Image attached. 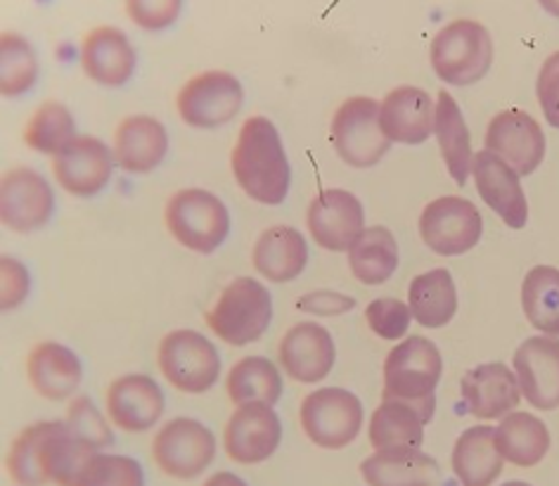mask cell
<instances>
[{
	"instance_id": "obj_8",
	"label": "cell",
	"mask_w": 559,
	"mask_h": 486,
	"mask_svg": "<svg viewBox=\"0 0 559 486\" xmlns=\"http://www.w3.org/2000/svg\"><path fill=\"white\" fill-rule=\"evenodd\" d=\"M157 358L164 378L186 394H204L218 382V349L194 330L169 332L159 344Z\"/></svg>"
},
{
	"instance_id": "obj_29",
	"label": "cell",
	"mask_w": 559,
	"mask_h": 486,
	"mask_svg": "<svg viewBox=\"0 0 559 486\" xmlns=\"http://www.w3.org/2000/svg\"><path fill=\"white\" fill-rule=\"evenodd\" d=\"M496 447L506 463L534 467L550 451V432L538 415L516 411L496 427Z\"/></svg>"
},
{
	"instance_id": "obj_5",
	"label": "cell",
	"mask_w": 559,
	"mask_h": 486,
	"mask_svg": "<svg viewBox=\"0 0 559 486\" xmlns=\"http://www.w3.org/2000/svg\"><path fill=\"white\" fill-rule=\"evenodd\" d=\"M164 218L174 238L198 254L216 252L230 230L226 204L202 188L178 190L166 204Z\"/></svg>"
},
{
	"instance_id": "obj_32",
	"label": "cell",
	"mask_w": 559,
	"mask_h": 486,
	"mask_svg": "<svg viewBox=\"0 0 559 486\" xmlns=\"http://www.w3.org/2000/svg\"><path fill=\"white\" fill-rule=\"evenodd\" d=\"M408 309L423 328H443L457 311V289L445 269L427 271L413 277L408 289Z\"/></svg>"
},
{
	"instance_id": "obj_43",
	"label": "cell",
	"mask_w": 559,
	"mask_h": 486,
	"mask_svg": "<svg viewBox=\"0 0 559 486\" xmlns=\"http://www.w3.org/2000/svg\"><path fill=\"white\" fill-rule=\"evenodd\" d=\"M183 0H126V12L145 32H164L180 17Z\"/></svg>"
},
{
	"instance_id": "obj_12",
	"label": "cell",
	"mask_w": 559,
	"mask_h": 486,
	"mask_svg": "<svg viewBox=\"0 0 559 486\" xmlns=\"http://www.w3.org/2000/svg\"><path fill=\"white\" fill-rule=\"evenodd\" d=\"M55 194L48 180L29 166H17L0 180V221L8 230L34 233L48 226Z\"/></svg>"
},
{
	"instance_id": "obj_18",
	"label": "cell",
	"mask_w": 559,
	"mask_h": 486,
	"mask_svg": "<svg viewBox=\"0 0 559 486\" xmlns=\"http://www.w3.org/2000/svg\"><path fill=\"white\" fill-rule=\"evenodd\" d=\"M164 392L150 375H123L107 389V415L129 435L147 432L164 415Z\"/></svg>"
},
{
	"instance_id": "obj_15",
	"label": "cell",
	"mask_w": 559,
	"mask_h": 486,
	"mask_svg": "<svg viewBox=\"0 0 559 486\" xmlns=\"http://www.w3.org/2000/svg\"><path fill=\"white\" fill-rule=\"evenodd\" d=\"M486 150L508 162L520 176L534 174L545 157L540 123L522 109H506L486 129Z\"/></svg>"
},
{
	"instance_id": "obj_34",
	"label": "cell",
	"mask_w": 559,
	"mask_h": 486,
	"mask_svg": "<svg viewBox=\"0 0 559 486\" xmlns=\"http://www.w3.org/2000/svg\"><path fill=\"white\" fill-rule=\"evenodd\" d=\"M425 420L415 408L401 401H382L372 413L368 437L374 451L419 449L425 441Z\"/></svg>"
},
{
	"instance_id": "obj_14",
	"label": "cell",
	"mask_w": 559,
	"mask_h": 486,
	"mask_svg": "<svg viewBox=\"0 0 559 486\" xmlns=\"http://www.w3.org/2000/svg\"><path fill=\"white\" fill-rule=\"evenodd\" d=\"M283 439V423H280L273 406L245 404L237 406L223 432V447L230 461L240 465H257L269 461Z\"/></svg>"
},
{
	"instance_id": "obj_45",
	"label": "cell",
	"mask_w": 559,
	"mask_h": 486,
	"mask_svg": "<svg viewBox=\"0 0 559 486\" xmlns=\"http://www.w3.org/2000/svg\"><path fill=\"white\" fill-rule=\"evenodd\" d=\"M536 95L545 119L550 127L559 129V50L543 62L536 81Z\"/></svg>"
},
{
	"instance_id": "obj_26",
	"label": "cell",
	"mask_w": 559,
	"mask_h": 486,
	"mask_svg": "<svg viewBox=\"0 0 559 486\" xmlns=\"http://www.w3.org/2000/svg\"><path fill=\"white\" fill-rule=\"evenodd\" d=\"M26 375L36 392L50 401L74 396L81 384L83 368L79 356L60 342L36 344L26 358Z\"/></svg>"
},
{
	"instance_id": "obj_33",
	"label": "cell",
	"mask_w": 559,
	"mask_h": 486,
	"mask_svg": "<svg viewBox=\"0 0 559 486\" xmlns=\"http://www.w3.org/2000/svg\"><path fill=\"white\" fill-rule=\"evenodd\" d=\"M226 389L235 406H275L283 396V378H280V370L271 358L245 356L230 368Z\"/></svg>"
},
{
	"instance_id": "obj_24",
	"label": "cell",
	"mask_w": 559,
	"mask_h": 486,
	"mask_svg": "<svg viewBox=\"0 0 559 486\" xmlns=\"http://www.w3.org/2000/svg\"><path fill=\"white\" fill-rule=\"evenodd\" d=\"M166 150H169V135L155 117H126L115 133V159L126 174L155 171L164 162Z\"/></svg>"
},
{
	"instance_id": "obj_16",
	"label": "cell",
	"mask_w": 559,
	"mask_h": 486,
	"mask_svg": "<svg viewBox=\"0 0 559 486\" xmlns=\"http://www.w3.org/2000/svg\"><path fill=\"white\" fill-rule=\"evenodd\" d=\"M115 162V155L103 141L93 135H76L52 157V171L69 194L93 198L109 183Z\"/></svg>"
},
{
	"instance_id": "obj_23",
	"label": "cell",
	"mask_w": 559,
	"mask_h": 486,
	"mask_svg": "<svg viewBox=\"0 0 559 486\" xmlns=\"http://www.w3.org/2000/svg\"><path fill=\"white\" fill-rule=\"evenodd\" d=\"M138 55L117 26H95L81 44V67L88 79L100 86L119 88L135 72Z\"/></svg>"
},
{
	"instance_id": "obj_39",
	"label": "cell",
	"mask_w": 559,
	"mask_h": 486,
	"mask_svg": "<svg viewBox=\"0 0 559 486\" xmlns=\"http://www.w3.org/2000/svg\"><path fill=\"white\" fill-rule=\"evenodd\" d=\"M50 423H36L29 425L12 441V449L8 455V470L10 477L20 486H46L48 477L40 465V447L48 435Z\"/></svg>"
},
{
	"instance_id": "obj_4",
	"label": "cell",
	"mask_w": 559,
	"mask_h": 486,
	"mask_svg": "<svg viewBox=\"0 0 559 486\" xmlns=\"http://www.w3.org/2000/svg\"><path fill=\"white\" fill-rule=\"evenodd\" d=\"M273 321V299L254 277H237L221 292L212 311L206 313V325L214 335L233 346L257 342Z\"/></svg>"
},
{
	"instance_id": "obj_31",
	"label": "cell",
	"mask_w": 559,
	"mask_h": 486,
	"mask_svg": "<svg viewBox=\"0 0 559 486\" xmlns=\"http://www.w3.org/2000/svg\"><path fill=\"white\" fill-rule=\"evenodd\" d=\"M348 269L362 285H384L399 269V245L384 226L362 230L348 247Z\"/></svg>"
},
{
	"instance_id": "obj_30",
	"label": "cell",
	"mask_w": 559,
	"mask_h": 486,
	"mask_svg": "<svg viewBox=\"0 0 559 486\" xmlns=\"http://www.w3.org/2000/svg\"><path fill=\"white\" fill-rule=\"evenodd\" d=\"M435 135L441 147L445 169H449V174L453 176L457 186H465L472 174V162H474L469 129L463 112H460L455 97L445 91H439V97H437Z\"/></svg>"
},
{
	"instance_id": "obj_28",
	"label": "cell",
	"mask_w": 559,
	"mask_h": 486,
	"mask_svg": "<svg viewBox=\"0 0 559 486\" xmlns=\"http://www.w3.org/2000/svg\"><path fill=\"white\" fill-rule=\"evenodd\" d=\"M451 463L463 486H491L506 463L496 447V427L477 425L465 429L455 441Z\"/></svg>"
},
{
	"instance_id": "obj_13",
	"label": "cell",
	"mask_w": 559,
	"mask_h": 486,
	"mask_svg": "<svg viewBox=\"0 0 559 486\" xmlns=\"http://www.w3.org/2000/svg\"><path fill=\"white\" fill-rule=\"evenodd\" d=\"M306 224L316 245L330 252H348V247L366 230V212L354 192L330 188L316 194Z\"/></svg>"
},
{
	"instance_id": "obj_47",
	"label": "cell",
	"mask_w": 559,
	"mask_h": 486,
	"mask_svg": "<svg viewBox=\"0 0 559 486\" xmlns=\"http://www.w3.org/2000/svg\"><path fill=\"white\" fill-rule=\"evenodd\" d=\"M202 486H247V482L233 475V472H216V475L209 477Z\"/></svg>"
},
{
	"instance_id": "obj_41",
	"label": "cell",
	"mask_w": 559,
	"mask_h": 486,
	"mask_svg": "<svg viewBox=\"0 0 559 486\" xmlns=\"http://www.w3.org/2000/svg\"><path fill=\"white\" fill-rule=\"evenodd\" d=\"M67 427L81 443L95 453L115 443V435H111V427L105 420V415L97 411L91 396H74L72 404L67 411Z\"/></svg>"
},
{
	"instance_id": "obj_42",
	"label": "cell",
	"mask_w": 559,
	"mask_h": 486,
	"mask_svg": "<svg viewBox=\"0 0 559 486\" xmlns=\"http://www.w3.org/2000/svg\"><path fill=\"white\" fill-rule=\"evenodd\" d=\"M366 321L377 337L394 342L408 335L413 313L405 301L394 297H380L368 304Z\"/></svg>"
},
{
	"instance_id": "obj_2",
	"label": "cell",
	"mask_w": 559,
	"mask_h": 486,
	"mask_svg": "<svg viewBox=\"0 0 559 486\" xmlns=\"http://www.w3.org/2000/svg\"><path fill=\"white\" fill-rule=\"evenodd\" d=\"M443 372V358L437 344L413 335L396 344L384 360V401H401L415 408L429 423L437 411V384Z\"/></svg>"
},
{
	"instance_id": "obj_40",
	"label": "cell",
	"mask_w": 559,
	"mask_h": 486,
	"mask_svg": "<svg viewBox=\"0 0 559 486\" xmlns=\"http://www.w3.org/2000/svg\"><path fill=\"white\" fill-rule=\"evenodd\" d=\"M74 486H145V472L131 455L95 453Z\"/></svg>"
},
{
	"instance_id": "obj_44",
	"label": "cell",
	"mask_w": 559,
	"mask_h": 486,
	"mask_svg": "<svg viewBox=\"0 0 559 486\" xmlns=\"http://www.w3.org/2000/svg\"><path fill=\"white\" fill-rule=\"evenodd\" d=\"M32 277L22 261L8 254L0 257V309L12 311L24 304L29 297Z\"/></svg>"
},
{
	"instance_id": "obj_11",
	"label": "cell",
	"mask_w": 559,
	"mask_h": 486,
	"mask_svg": "<svg viewBox=\"0 0 559 486\" xmlns=\"http://www.w3.org/2000/svg\"><path fill=\"white\" fill-rule=\"evenodd\" d=\"M484 221L477 206L465 198H439L419 216V238L441 257H460L479 245Z\"/></svg>"
},
{
	"instance_id": "obj_49",
	"label": "cell",
	"mask_w": 559,
	"mask_h": 486,
	"mask_svg": "<svg viewBox=\"0 0 559 486\" xmlns=\"http://www.w3.org/2000/svg\"><path fill=\"white\" fill-rule=\"evenodd\" d=\"M500 486H531V484L520 482V479H514V482H506V484H500Z\"/></svg>"
},
{
	"instance_id": "obj_9",
	"label": "cell",
	"mask_w": 559,
	"mask_h": 486,
	"mask_svg": "<svg viewBox=\"0 0 559 486\" xmlns=\"http://www.w3.org/2000/svg\"><path fill=\"white\" fill-rule=\"evenodd\" d=\"M152 455L164 475L174 479H194L214 463L216 437L200 420L174 418L152 441Z\"/></svg>"
},
{
	"instance_id": "obj_6",
	"label": "cell",
	"mask_w": 559,
	"mask_h": 486,
	"mask_svg": "<svg viewBox=\"0 0 559 486\" xmlns=\"http://www.w3.org/2000/svg\"><path fill=\"white\" fill-rule=\"evenodd\" d=\"M332 143L354 169H370L391 150L380 123V103L372 97H348L334 112Z\"/></svg>"
},
{
	"instance_id": "obj_21",
	"label": "cell",
	"mask_w": 559,
	"mask_h": 486,
	"mask_svg": "<svg viewBox=\"0 0 559 486\" xmlns=\"http://www.w3.org/2000/svg\"><path fill=\"white\" fill-rule=\"evenodd\" d=\"M437 105L417 86H399L380 103V123L391 143L419 145L435 135Z\"/></svg>"
},
{
	"instance_id": "obj_10",
	"label": "cell",
	"mask_w": 559,
	"mask_h": 486,
	"mask_svg": "<svg viewBox=\"0 0 559 486\" xmlns=\"http://www.w3.org/2000/svg\"><path fill=\"white\" fill-rule=\"evenodd\" d=\"M245 100L242 83L228 72H202L192 76L176 97L178 115L188 127L212 131L235 119Z\"/></svg>"
},
{
	"instance_id": "obj_35",
	"label": "cell",
	"mask_w": 559,
	"mask_h": 486,
	"mask_svg": "<svg viewBox=\"0 0 559 486\" xmlns=\"http://www.w3.org/2000/svg\"><path fill=\"white\" fill-rule=\"evenodd\" d=\"M93 455L95 451L69 432L67 423L50 420V429L44 439V447H40V465H44L48 482L58 486H74L83 465Z\"/></svg>"
},
{
	"instance_id": "obj_7",
	"label": "cell",
	"mask_w": 559,
	"mask_h": 486,
	"mask_svg": "<svg viewBox=\"0 0 559 486\" xmlns=\"http://www.w3.org/2000/svg\"><path fill=\"white\" fill-rule=\"evenodd\" d=\"M301 427L316 447L340 451L352 443L362 427L360 399L342 387H323L304 399Z\"/></svg>"
},
{
	"instance_id": "obj_27",
	"label": "cell",
	"mask_w": 559,
	"mask_h": 486,
	"mask_svg": "<svg viewBox=\"0 0 559 486\" xmlns=\"http://www.w3.org/2000/svg\"><path fill=\"white\" fill-rule=\"evenodd\" d=\"M251 261L265 281L289 283L309 263V245L297 228L273 226L259 235Z\"/></svg>"
},
{
	"instance_id": "obj_25",
	"label": "cell",
	"mask_w": 559,
	"mask_h": 486,
	"mask_svg": "<svg viewBox=\"0 0 559 486\" xmlns=\"http://www.w3.org/2000/svg\"><path fill=\"white\" fill-rule=\"evenodd\" d=\"M368 486H437L439 463L423 449L374 451L360 463Z\"/></svg>"
},
{
	"instance_id": "obj_36",
	"label": "cell",
	"mask_w": 559,
	"mask_h": 486,
	"mask_svg": "<svg viewBox=\"0 0 559 486\" xmlns=\"http://www.w3.org/2000/svg\"><path fill=\"white\" fill-rule=\"evenodd\" d=\"M526 321L548 337H559V269H531L522 285Z\"/></svg>"
},
{
	"instance_id": "obj_46",
	"label": "cell",
	"mask_w": 559,
	"mask_h": 486,
	"mask_svg": "<svg viewBox=\"0 0 559 486\" xmlns=\"http://www.w3.org/2000/svg\"><path fill=\"white\" fill-rule=\"evenodd\" d=\"M354 307H356L354 297H344V295H337V292H313V295H306L299 299L301 311L320 313V316L344 313Z\"/></svg>"
},
{
	"instance_id": "obj_37",
	"label": "cell",
	"mask_w": 559,
	"mask_h": 486,
	"mask_svg": "<svg viewBox=\"0 0 559 486\" xmlns=\"http://www.w3.org/2000/svg\"><path fill=\"white\" fill-rule=\"evenodd\" d=\"M76 138V123L69 109L58 103L48 100L40 105L34 117L24 127V143L40 155H58Z\"/></svg>"
},
{
	"instance_id": "obj_3",
	"label": "cell",
	"mask_w": 559,
	"mask_h": 486,
	"mask_svg": "<svg viewBox=\"0 0 559 486\" xmlns=\"http://www.w3.org/2000/svg\"><path fill=\"white\" fill-rule=\"evenodd\" d=\"M429 60L435 74L449 86H472L481 81L493 62V40L484 24L455 20L431 40Z\"/></svg>"
},
{
	"instance_id": "obj_1",
	"label": "cell",
	"mask_w": 559,
	"mask_h": 486,
	"mask_svg": "<svg viewBox=\"0 0 559 486\" xmlns=\"http://www.w3.org/2000/svg\"><path fill=\"white\" fill-rule=\"evenodd\" d=\"M230 166L235 180L251 200L271 206L285 202L292 183V169L283 138H280L271 119L249 117L242 123L233 147Z\"/></svg>"
},
{
	"instance_id": "obj_20",
	"label": "cell",
	"mask_w": 559,
	"mask_h": 486,
	"mask_svg": "<svg viewBox=\"0 0 559 486\" xmlns=\"http://www.w3.org/2000/svg\"><path fill=\"white\" fill-rule=\"evenodd\" d=\"M334 358H337V349H334L330 330L313 321L289 328L280 342V364L292 380L301 384L325 380L334 368Z\"/></svg>"
},
{
	"instance_id": "obj_22",
	"label": "cell",
	"mask_w": 559,
	"mask_h": 486,
	"mask_svg": "<svg viewBox=\"0 0 559 486\" xmlns=\"http://www.w3.org/2000/svg\"><path fill=\"white\" fill-rule=\"evenodd\" d=\"M460 392L467 411L479 420L506 418L522 399L516 375L506 364H481L467 370Z\"/></svg>"
},
{
	"instance_id": "obj_17",
	"label": "cell",
	"mask_w": 559,
	"mask_h": 486,
	"mask_svg": "<svg viewBox=\"0 0 559 486\" xmlns=\"http://www.w3.org/2000/svg\"><path fill=\"white\" fill-rule=\"evenodd\" d=\"M522 396L538 411L559 408V337H528L514 352Z\"/></svg>"
},
{
	"instance_id": "obj_38",
	"label": "cell",
	"mask_w": 559,
	"mask_h": 486,
	"mask_svg": "<svg viewBox=\"0 0 559 486\" xmlns=\"http://www.w3.org/2000/svg\"><path fill=\"white\" fill-rule=\"evenodd\" d=\"M38 79L34 46L20 34L0 36V95L17 97L29 91Z\"/></svg>"
},
{
	"instance_id": "obj_48",
	"label": "cell",
	"mask_w": 559,
	"mask_h": 486,
	"mask_svg": "<svg viewBox=\"0 0 559 486\" xmlns=\"http://www.w3.org/2000/svg\"><path fill=\"white\" fill-rule=\"evenodd\" d=\"M545 12H550L552 17H559V0H538Z\"/></svg>"
},
{
	"instance_id": "obj_19",
	"label": "cell",
	"mask_w": 559,
	"mask_h": 486,
	"mask_svg": "<svg viewBox=\"0 0 559 486\" xmlns=\"http://www.w3.org/2000/svg\"><path fill=\"white\" fill-rule=\"evenodd\" d=\"M472 176L481 200L506 221L514 230L526 226L528 221V204L522 188L520 174H516L508 162H502L498 155L488 150H481L474 155Z\"/></svg>"
}]
</instances>
